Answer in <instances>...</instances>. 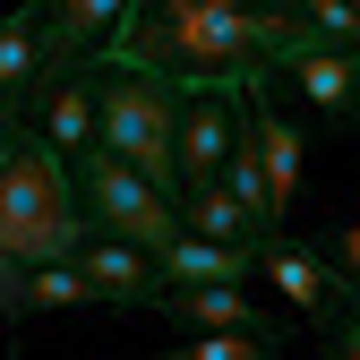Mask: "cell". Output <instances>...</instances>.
<instances>
[{"mask_svg": "<svg viewBox=\"0 0 360 360\" xmlns=\"http://www.w3.org/2000/svg\"><path fill=\"white\" fill-rule=\"evenodd\" d=\"M318 43L326 34L292 0H129V18L112 26L95 60L155 69L180 95H198V86L249 95V86H283V69Z\"/></svg>", "mask_w": 360, "mask_h": 360, "instance_id": "6da1fadb", "label": "cell"}, {"mask_svg": "<svg viewBox=\"0 0 360 360\" xmlns=\"http://www.w3.org/2000/svg\"><path fill=\"white\" fill-rule=\"evenodd\" d=\"M86 232H95V214H86V198H77V155H60L26 120L18 155L0 163V257L52 266V257H77Z\"/></svg>", "mask_w": 360, "mask_h": 360, "instance_id": "7a4b0ae2", "label": "cell"}, {"mask_svg": "<svg viewBox=\"0 0 360 360\" xmlns=\"http://www.w3.org/2000/svg\"><path fill=\"white\" fill-rule=\"evenodd\" d=\"M95 146H112L120 163H138L155 189H189L180 180V86L129 60H95Z\"/></svg>", "mask_w": 360, "mask_h": 360, "instance_id": "3957f363", "label": "cell"}, {"mask_svg": "<svg viewBox=\"0 0 360 360\" xmlns=\"http://www.w3.org/2000/svg\"><path fill=\"white\" fill-rule=\"evenodd\" d=\"M77 198L86 214H95V232H120V240H138V249H172L189 223H180L172 189H155V180L138 163H120L112 146H86L77 155Z\"/></svg>", "mask_w": 360, "mask_h": 360, "instance_id": "277c9868", "label": "cell"}, {"mask_svg": "<svg viewBox=\"0 0 360 360\" xmlns=\"http://www.w3.org/2000/svg\"><path fill=\"white\" fill-rule=\"evenodd\" d=\"M249 129V95H214V86H198V95H180V180H214L223 163H232Z\"/></svg>", "mask_w": 360, "mask_h": 360, "instance_id": "5b68a950", "label": "cell"}, {"mask_svg": "<svg viewBox=\"0 0 360 360\" xmlns=\"http://www.w3.org/2000/svg\"><path fill=\"white\" fill-rule=\"evenodd\" d=\"M77 266H86V275H95L103 309H155V300H163V266H155V249H138V240H120V232H86Z\"/></svg>", "mask_w": 360, "mask_h": 360, "instance_id": "8992f818", "label": "cell"}, {"mask_svg": "<svg viewBox=\"0 0 360 360\" xmlns=\"http://www.w3.org/2000/svg\"><path fill=\"white\" fill-rule=\"evenodd\" d=\"M249 138H257V163H266V198H275V223H283V214H292V198H300V163H309V138H300V120H283L275 86H249Z\"/></svg>", "mask_w": 360, "mask_h": 360, "instance_id": "52a82bcc", "label": "cell"}, {"mask_svg": "<svg viewBox=\"0 0 360 360\" xmlns=\"http://www.w3.org/2000/svg\"><path fill=\"white\" fill-rule=\"evenodd\" d=\"M283 77L300 86V103L326 129H360V52L352 43H318V52H300Z\"/></svg>", "mask_w": 360, "mask_h": 360, "instance_id": "ba28073f", "label": "cell"}, {"mask_svg": "<svg viewBox=\"0 0 360 360\" xmlns=\"http://www.w3.org/2000/svg\"><path fill=\"white\" fill-rule=\"evenodd\" d=\"M120 18H129V0H52V34H43V69H34V86L86 69V60L112 43Z\"/></svg>", "mask_w": 360, "mask_h": 360, "instance_id": "9c48e42d", "label": "cell"}, {"mask_svg": "<svg viewBox=\"0 0 360 360\" xmlns=\"http://www.w3.org/2000/svg\"><path fill=\"white\" fill-rule=\"evenodd\" d=\"M26 120H34L60 155H86V146H95V60L69 69V77L26 86Z\"/></svg>", "mask_w": 360, "mask_h": 360, "instance_id": "30bf717a", "label": "cell"}, {"mask_svg": "<svg viewBox=\"0 0 360 360\" xmlns=\"http://www.w3.org/2000/svg\"><path fill=\"white\" fill-rule=\"evenodd\" d=\"M180 223L206 232V240H232V249H266V240H275V223H266L232 180H198V189H180Z\"/></svg>", "mask_w": 360, "mask_h": 360, "instance_id": "8fae6325", "label": "cell"}, {"mask_svg": "<svg viewBox=\"0 0 360 360\" xmlns=\"http://www.w3.org/2000/svg\"><path fill=\"white\" fill-rule=\"evenodd\" d=\"M163 283H249L257 275V249H232V240H206V232H180L172 249H155Z\"/></svg>", "mask_w": 360, "mask_h": 360, "instance_id": "7c38bea8", "label": "cell"}, {"mask_svg": "<svg viewBox=\"0 0 360 360\" xmlns=\"http://www.w3.org/2000/svg\"><path fill=\"white\" fill-rule=\"evenodd\" d=\"M34 34H52V0H18V9L0 18V103H26V86L43 69Z\"/></svg>", "mask_w": 360, "mask_h": 360, "instance_id": "4fadbf2b", "label": "cell"}, {"mask_svg": "<svg viewBox=\"0 0 360 360\" xmlns=\"http://www.w3.org/2000/svg\"><path fill=\"white\" fill-rule=\"evenodd\" d=\"M43 309H103V292L77 257H52V266H26V318H43Z\"/></svg>", "mask_w": 360, "mask_h": 360, "instance_id": "5bb4252c", "label": "cell"}, {"mask_svg": "<svg viewBox=\"0 0 360 360\" xmlns=\"http://www.w3.org/2000/svg\"><path fill=\"white\" fill-rule=\"evenodd\" d=\"M163 360H283V343L257 335V326H223V335H189V343H172Z\"/></svg>", "mask_w": 360, "mask_h": 360, "instance_id": "9a60e30c", "label": "cell"}, {"mask_svg": "<svg viewBox=\"0 0 360 360\" xmlns=\"http://www.w3.org/2000/svg\"><path fill=\"white\" fill-rule=\"evenodd\" d=\"M318 249H326V257H335V266H343V275H352V283H360V214H352V223H343V232H335V240H318Z\"/></svg>", "mask_w": 360, "mask_h": 360, "instance_id": "2e32d148", "label": "cell"}, {"mask_svg": "<svg viewBox=\"0 0 360 360\" xmlns=\"http://www.w3.org/2000/svg\"><path fill=\"white\" fill-rule=\"evenodd\" d=\"M0 318H26V266L0 257Z\"/></svg>", "mask_w": 360, "mask_h": 360, "instance_id": "e0dca14e", "label": "cell"}, {"mask_svg": "<svg viewBox=\"0 0 360 360\" xmlns=\"http://www.w3.org/2000/svg\"><path fill=\"white\" fill-rule=\"evenodd\" d=\"M18 138H26V103H0V163L18 155Z\"/></svg>", "mask_w": 360, "mask_h": 360, "instance_id": "ac0fdd59", "label": "cell"}, {"mask_svg": "<svg viewBox=\"0 0 360 360\" xmlns=\"http://www.w3.org/2000/svg\"><path fill=\"white\" fill-rule=\"evenodd\" d=\"M326 360H360V309H352V318L335 326V352H326Z\"/></svg>", "mask_w": 360, "mask_h": 360, "instance_id": "d6986e66", "label": "cell"}]
</instances>
